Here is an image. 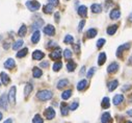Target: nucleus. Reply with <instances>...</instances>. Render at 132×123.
Here are the masks:
<instances>
[{
	"label": "nucleus",
	"mask_w": 132,
	"mask_h": 123,
	"mask_svg": "<svg viewBox=\"0 0 132 123\" xmlns=\"http://www.w3.org/2000/svg\"><path fill=\"white\" fill-rule=\"evenodd\" d=\"M52 97H53V93L49 90H41L37 93V98L41 101L50 100Z\"/></svg>",
	"instance_id": "obj_1"
},
{
	"label": "nucleus",
	"mask_w": 132,
	"mask_h": 123,
	"mask_svg": "<svg viewBox=\"0 0 132 123\" xmlns=\"http://www.w3.org/2000/svg\"><path fill=\"white\" fill-rule=\"evenodd\" d=\"M25 5L30 12H37L41 7V3L37 0H28V1H26Z\"/></svg>",
	"instance_id": "obj_2"
},
{
	"label": "nucleus",
	"mask_w": 132,
	"mask_h": 123,
	"mask_svg": "<svg viewBox=\"0 0 132 123\" xmlns=\"http://www.w3.org/2000/svg\"><path fill=\"white\" fill-rule=\"evenodd\" d=\"M61 55H62V52H61V49L59 47H56V49H54L50 54V58L53 59V60H59L61 58Z\"/></svg>",
	"instance_id": "obj_3"
},
{
	"label": "nucleus",
	"mask_w": 132,
	"mask_h": 123,
	"mask_svg": "<svg viewBox=\"0 0 132 123\" xmlns=\"http://www.w3.org/2000/svg\"><path fill=\"white\" fill-rule=\"evenodd\" d=\"M16 92H17V88L14 86V87H12L11 89H10V91H9V94H7V96H9V101H10V103L11 104H15V102H16Z\"/></svg>",
	"instance_id": "obj_4"
},
{
	"label": "nucleus",
	"mask_w": 132,
	"mask_h": 123,
	"mask_svg": "<svg viewBox=\"0 0 132 123\" xmlns=\"http://www.w3.org/2000/svg\"><path fill=\"white\" fill-rule=\"evenodd\" d=\"M9 96L5 94H2L0 96V107H2L3 110H7L9 109Z\"/></svg>",
	"instance_id": "obj_5"
},
{
	"label": "nucleus",
	"mask_w": 132,
	"mask_h": 123,
	"mask_svg": "<svg viewBox=\"0 0 132 123\" xmlns=\"http://www.w3.org/2000/svg\"><path fill=\"white\" fill-rule=\"evenodd\" d=\"M130 48V43H125V44H123V45H121V46H119L118 47V49H117V56L118 57H122V55H123V53H124V51L125 50H127V49H129Z\"/></svg>",
	"instance_id": "obj_6"
},
{
	"label": "nucleus",
	"mask_w": 132,
	"mask_h": 123,
	"mask_svg": "<svg viewBox=\"0 0 132 123\" xmlns=\"http://www.w3.org/2000/svg\"><path fill=\"white\" fill-rule=\"evenodd\" d=\"M44 115H45L46 119H48V120H52V119L55 117V115H56V114H55L54 109H53V107H51V106H49V107H47V109L45 110Z\"/></svg>",
	"instance_id": "obj_7"
},
{
	"label": "nucleus",
	"mask_w": 132,
	"mask_h": 123,
	"mask_svg": "<svg viewBox=\"0 0 132 123\" xmlns=\"http://www.w3.org/2000/svg\"><path fill=\"white\" fill-rule=\"evenodd\" d=\"M44 34L47 35V36H49V37L54 36V35H55V27H54L53 25H51V24L46 25V26L44 27Z\"/></svg>",
	"instance_id": "obj_8"
},
{
	"label": "nucleus",
	"mask_w": 132,
	"mask_h": 123,
	"mask_svg": "<svg viewBox=\"0 0 132 123\" xmlns=\"http://www.w3.org/2000/svg\"><path fill=\"white\" fill-rule=\"evenodd\" d=\"M119 68H120L119 64H118V63H116V62H113V63H111V64L107 67V72H108L109 74H113V73L118 72Z\"/></svg>",
	"instance_id": "obj_9"
},
{
	"label": "nucleus",
	"mask_w": 132,
	"mask_h": 123,
	"mask_svg": "<svg viewBox=\"0 0 132 123\" xmlns=\"http://www.w3.org/2000/svg\"><path fill=\"white\" fill-rule=\"evenodd\" d=\"M109 17H110L111 20H118V19L121 17V11H120V9L116 7V9H113L112 11H110Z\"/></svg>",
	"instance_id": "obj_10"
},
{
	"label": "nucleus",
	"mask_w": 132,
	"mask_h": 123,
	"mask_svg": "<svg viewBox=\"0 0 132 123\" xmlns=\"http://www.w3.org/2000/svg\"><path fill=\"white\" fill-rule=\"evenodd\" d=\"M43 25H44V20L40 18V19H38L37 21L34 22V24L31 25V29L32 30H39Z\"/></svg>",
	"instance_id": "obj_11"
},
{
	"label": "nucleus",
	"mask_w": 132,
	"mask_h": 123,
	"mask_svg": "<svg viewBox=\"0 0 132 123\" xmlns=\"http://www.w3.org/2000/svg\"><path fill=\"white\" fill-rule=\"evenodd\" d=\"M44 56H45V53L41 50H35L32 52V58L36 60H41L42 58H44Z\"/></svg>",
	"instance_id": "obj_12"
},
{
	"label": "nucleus",
	"mask_w": 132,
	"mask_h": 123,
	"mask_svg": "<svg viewBox=\"0 0 132 123\" xmlns=\"http://www.w3.org/2000/svg\"><path fill=\"white\" fill-rule=\"evenodd\" d=\"M77 13L81 18H86L87 17V7L85 5H80L77 10Z\"/></svg>",
	"instance_id": "obj_13"
},
{
	"label": "nucleus",
	"mask_w": 132,
	"mask_h": 123,
	"mask_svg": "<svg viewBox=\"0 0 132 123\" xmlns=\"http://www.w3.org/2000/svg\"><path fill=\"white\" fill-rule=\"evenodd\" d=\"M40 39H41V33H40V30H35L34 34H32V36H31V42H32V44L39 43Z\"/></svg>",
	"instance_id": "obj_14"
},
{
	"label": "nucleus",
	"mask_w": 132,
	"mask_h": 123,
	"mask_svg": "<svg viewBox=\"0 0 132 123\" xmlns=\"http://www.w3.org/2000/svg\"><path fill=\"white\" fill-rule=\"evenodd\" d=\"M90 10L94 14H100L102 12V5L99 3H94L90 5Z\"/></svg>",
	"instance_id": "obj_15"
},
{
	"label": "nucleus",
	"mask_w": 132,
	"mask_h": 123,
	"mask_svg": "<svg viewBox=\"0 0 132 123\" xmlns=\"http://www.w3.org/2000/svg\"><path fill=\"white\" fill-rule=\"evenodd\" d=\"M60 113H61V115L62 116H67L68 114H69V111H71L70 110V106L67 104V103H64V102H62L61 104H60Z\"/></svg>",
	"instance_id": "obj_16"
},
{
	"label": "nucleus",
	"mask_w": 132,
	"mask_h": 123,
	"mask_svg": "<svg viewBox=\"0 0 132 123\" xmlns=\"http://www.w3.org/2000/svg\"><path fill=\"white\" fill-rule=\"evenodd\" d=\"M16 66V62H15V59L14 58H9V59H6L5 62H4V67L6 68V69H13L14 67Z\"/></svg>",
	"instance_id": "obj_17"
},
{
	"label": "nucleus",
	"mask_w": 132,
	"mask_h": 123,
	"mask_svg": "<svg viewBox=\"0 0 132 123\" xmlns=\"http://www.w3.org/2000/svg\"><path fill=\"white\" fill-rule=\"evenodd\" d=\"M0 79H1V82L3 84H7L11 81V78H10L9 74H6L5 72H1V73H0Z\"/></svg>",
	"instance_id": "obj_18"
},
{
	"label": "nucleus",
	"mask_w": 132,
	"mask_h": 123,
	"mask_svg": "<svg viewBox=\"0 0 132 123\" xmlns=\"http://www.w3.org/2000/svg\"><path fill=\"white\" fill-rule=\"evenodd\" d=\"M123 101H124V96H123L122 94L116 95V96L113 97V99H112V102H113L114 105H120Z\"/></svg>",
	"instance_id": "obj_19"
},
{
	"label": "nucleus",
	"mask_w": 132,
	"mask_h": 123,
	"mask_svg": "<svg viewBox=\"0 0 132 123\" xmlns=\"http://www.w3.org/2000/svg\"><path fill=\"white\" fill-rule=\"evenodd\" d=\"M106 62V54L105 52H101L98 56V65L99 66H103Z\"/></svg>",
	"instance_id": "obj_20"
},
{
	"label": "nucleus",
	"mask_w": 132,
	"mask_h": 123,
	"mask_svg": "<svg viewBox=\"0 0 132 123\" xmlns=\"http://www.w3.org/2000/svg\"><path fill=\"white\" fill-rule=\"evenodd\" d=\"M118 86H119V80L114 79V80L109 81V82H108V90H109V92L114 91V90L118 88Z\"/></svg>",
	"instance_id": "obj_21"
},
{
	"label": "nucleus",
	"mask_w": 132,
	"mask_h": 123,
	"mask_svg": "<svg viewBox=\"0 0 132 123\" xmlns=\"http://www.w3.org/2000/svg\"><path fill=\"white\" fill-rule=\"evenodd\" d=\"M110 118H111V116H110V114L108 112L103 113L102 116H101V123H109L110 122Z\"/></svg>",
	"instance_id": "obj_22"
},
{
	"label": "nucleus",
	"mask_w": 132,
	"mask_h": 123,
	"mask_svg": "<svg viewBox=\"0 0 132 123\" xmlns=\"http://www.w3.org/2000/svg\"><path fill=\"white\" fill-rule=\"evenodd\" d=\"M43 75V71L41 69H39V67H35L32 69V76L35 78H40Z\"/></svg>",
	"instance_id": "obj_23"
},
{
	"label": "nucleus",
	"mask_w": 132,
	"mask_h": 123,
	"mask_svg": "<svg viewBox=\"0 0 132 123\" xmlns=\"http://www.w3.org/2000/svg\"><path fill=\"white\" fill-rule=\"evenodd\" d=\"M117 30H118V25H111V26H108L107 29H106V33L107 35L109 36H113L116 33H117Z\"/></svg>",
	"instance_id": "obj_24"
},
{
	"label": "nucleus",
	"mask_w": 132,
	"mask_h": 123,
	"mask_svg": "<svg viewBox=\"0 0 132 123\" xmlns=\"http://www.w3.org/2000/svg\"><path fill=\"white\" fill-rule=\"evenodd\" d=\"M97 34H98V30L96 28H89L86 32V37L88 39H93V38H95L97 36Z\"/></svg>",
	"instance_id": "obj_25"
},
{
	"label": "nucleus",
	"mask_w": 132,
	"mask_h": 123,
	"mask_svg": "<svg viewBox=\"0 0 132 123\" xmlns=\"http://www.w3.org/2000/svg\"><path fill=\"white\" fill-rule=\"evenodd\" d=\"M86 87H87V80H86V79H81V80L77 83V90H78V91H83Z\"/></svg>",
	"instance_id": "obj_26"
},
{
	"label": "nucleus",
	"mask_w": 132,
	"mask_h": 123,
	"mask_svg": "<svg viewBox=\"0 0 132 123\" xmlns=\"http://www.w3.org/2000/svg\"><path fill=\"white\" fill-rule=\"evenodd\" d=\"M101 106H102L104 110L109 109V106H110V99H109L108 97H104V98L102 99V101H101Z\"/></svg>",
	"instance_id": "obj_27"
},
{
	"label": "nucleus",
	"mask_w": 132,
	"mask_h": 123,
	"mask_svg": "<svg viewBox=\"0 0 132 123\" xmlns=\"http://www.w3.org/2000/svg\"><path fill=\"white\" fill-rule=\"evenodd\" d=\"M32 89H34V87H32L31 83H26V86L24 88V96L25 97H28V95L32 92Z\"/></svg>",
	"instance_id": "obj_28"
},
{
	"label": "nucleus",
	"mask_w": 132,
	"mask_h": 123,
	"mask_svg": "<svg viewBox=\"0 0 132 123\" xmlns=\"http://www.w3.org/2000/svg\"><path fill=\"white\" fill-rule=\"evenodd\" d=\"M76 63L75 62H73V60H69L68 62V64H67V70L69 71V72H73L75 69H76Z\"/></svg>",
	"instance_id": "obj_29"
},
{
	"label": "nucleus",
	"mask_w": 132,
	"mask_h": 123,
	"mask_svg": "<svg viewBox=\"0 0 132 123\" xmlns=\"http://www.w3.org/2000/svg\"><path fill=\"white\" fill-rule=\"evenodd\" d=\"M69 84V80L68 79H60L58 82H57V89L58 90H61L63 89L64 87H67Z\"/></svg>",
	"instance_id": "obj_30"
},
{
	"label": "nucleus",
	"mask_w": 132,
	"mask_h": 123,
	"mask_svg": "<svg viewBox=\"0 0 132 123\" xmlns=\"http://www.w3.org/2000/svg\"><path fill=\"white\" fill-rule=\"evenodd\" d=\"M71 96H72V90H65V91L62 92V94H61V98L63 100H68Z\"/></svg>",
	"instance_id": "obj_31"
},
{
	"label": "nucleus",
	"mask_w": 132,
	"mask_h": 123,
	"mask_svg": "<svg viewBox=\"0 0 132 123\" xmlns=\"http://www.w3.org/2000/svg\"><path fill=\"white\" fill-rule=\"evenodd\" d=\"M53 9H54V6H53L51 3H47V4L43 7V12H44L45 14H51V13L53 12Z\"/></svg>",
	"instance_id": "obj_32"
},
{
	"label": "nucleus",
	"mask_w": 132,
	"mask_h": 123,
	"mask_svg": "<svg viewBox=\"0 0 132 123\" xmlns=\"http://www.w3.org/2000/svg\"><path fill=\"white\" fill-rule=\"evenodd\" d=\"M26 33H27V27H26L25 24H22V26L20 27L19 32H18V36L22 38V37H24V36L26 35Z\"/></svg>",
	"instance_id": "obj_33"
},
{
	"label": "nucleus",
	"mask_w": 132,
	"mask_h": 123,
	"mask_svg": "<svg viewBox=\"0 0 132 123\" xmlns=\"http://www.w3.org/2000/svg\"><path fill=\"white\" fill-rule=\"evenodd\" d=\"M23 44H24L23 40H18V41H16V42L13 44V49H14V50H19V49L23 46Z\"/></svg>",
	"instance_id": "obj_34"
},
{
	"label": "nucleus",
	"mask_w": 132,
	"mask_h": 123,
	"mask_svg": "<svg viewBox=\"0 0 132 123\" xmlns=\"http://www.w3.org/2000/svg\"><path fill=\"white\" fill-rule=\"evenodd\" d=\"M73 42H74V38L71 35H67L63 39V43L64 44H73Z\"/></svg>",
	"instance_id": "obj_35"
},
{
	"label": "nucleus",
	"mask_w": 132,
	"mask_h": 123,
	"mask_svg": "<svg viewBox=\"0 0 132 123\" xmlns=\"http://www.w3.org/2000/svg\"><path fill=\"white\" fill-rule=\"evenodd\" d=\"M27 53H28V49H27V48H23V49L19 50V52L17 53V57H19V58L24 57V56H25Z\"/></svg>",
	"instance_id": "obj_36"
},
{
	"label": "nucleus",
	"mask_w": 132,
	"mask_h": 123,
	"mask_svg": "<svg viewBox=\"0 0 132 123\" xmlns=\"http://www.w3.org/2000/svg\"><path fill=\"white\" fill-rule=\"evenodd\" d=\"M32 123H44V120H43V118L39 114H37L34 117V119H32Z\"/></svg>",
	"instance_id": "obj_37"
},
{
	"label": "nucleus",
	"mask_w": 132,
	"mask_h": 123,
	"mask_svg": "<svg viewBox=\"0 0 132 123\" xmlns=\"http://www.w3.org/2000/svg\"><path fill=\"white\" fill-rule=\"evenodd\" d=\"M61 67H62L61 62H56V63H54V65H53V71L57 72V71H59L61 69Z\"/></svg>",
	"instance_id": "obj_38"
},
{
	"label": "nucleus",
	"mask_w": 132,
	"mask_h": 123,
	"mask_svg": "<svg viewBox=\"0 0 132 123\" xmlns=\"http://www.w3.org/2000/svg\"><path fill=\"white\" fill-rule=\"evenodd\" d=\"M63 56H64V58L70 59L72 57V51L70 49H64L63 50Z\"/></svg>",
	"instance_id": "obj_39"
},
{
	"label": "nucleus",
	"mask_w": 132,
	"mask_h": 123,
	"mask_svg": "<svg viewBox=\"0 0 132 123\" xmlns=\"http://www.w3.org/2000/svg\"><path fill=\"white\" fill-rule=\"evenodd\" d=\"M105 43H106V40H105V39H99V40L97 41V48H98V49L102 48Z\"/></svg>",
	"instance_id": "obj_40"
},
{
	"label": "nucleus",
	"mask_w": 132,
	"mask_h": 123,
	"mask_svg": "<svg viewBox=\"0 0 132 123\" xmlns=\"http://www.w3.org/2000/svg\"><path fill=\"white\" fill-rule=\"evenodd\" d=\"M95 72H96V68H95V67H92V68L88 70L87 74H86L87 78H92V77H93V75L95 74Z\"/></svg>",
	"instance_id": "obj_41"
},
{
	"label": "nucleus",
	"mask_w": 132,
	"mask_h": 123,
	"mask_svg": "<svg viewBox=\"0 0 132 123\" xmlns=\"http://www.w3.org/2000/svg\"><path fill=\"white\" fill-rule=\"evenodd\" d=\"M84 25H85V20H81L78 24V32H81V30L83 29V27H84Z\"/></svg>",
	"instance_id": "obj_42"
},
{
	"label": "nucleus",
	"mask_w": 132,
	"mask_h": 123,
	"mask_svg": "<svg viewBox=\"0 0 132 123\" xmlns=\"http://www.w3.org/2000/svg\"><path fill=\"white\" fill-rule=\"evenodd\" d=\"M78 106H79V103H78L77 101H74V102H73V103L70 105V110H71V111H75V110H76Z\"/></svg>",
	"instance_id": "obj_43"
},
{
	"label": "nucleus",
	"mask_w": 132,
	"mask_h": 123,
	"mask_svg": "<svg viewBox=\"0 0 132 123\" xmlns=\"http://www.w3.org/2000/svg\"><path fill=\"white\" fill-rule=\"evenodd\" d=\"M48 2L51 3V4L55 7V6H57V5L59 4V0H48Z\"/></svg>",
	"instance_id": "obj_44"
},
{
	"label": "nucleus",
	"mask_w": 132,
	"mask_h": 123,
	"mask_svg": "<svg viewBox=\"0 0 132 123\" xmlns=\"http://www.w3.org/2000/svg\"><path fill=\"white\" fill-rule=\"evenodd\" d=\"M46 47L47 48H50V47H57V46H56V43L55 42H52L51 41V42L48 43V45H46Z\"/></svg>",
	"instance_id": "obj_45"
},
{
	"label": "nucleus",
	"mask_w": 132,
	"mask_h": 123,
	"mask_svg": "<svg viewBox=\"0 0 132 123\" xmlns=\"http://www.w3.org/2000/svg\"><path fill=\"white\" fill-rule=\"evenodd\" d=\"M40 66H41L42 68H48L49 63H48V62H43V63H41V64H40Z\"/></svg>",
	"instance_id": "obj_46"
},
{
	"label": "nucleus",
	"mask_w": 132,
	"mask_h": 123,
	"mask_svg": "<svg viewBox=\"0 0 132 123\" xmlns=\"http://www.w3.org/2000/svg\"><path fill=\"white\" fill-rule=\"evenodd\" d=\"M54 19H55V21L58 23L59 22V13H55V16H54Z\"/></svg>",
	"instance_id": "obj_47"
},
{
	"label": "nucleus",
	"mask_w": 132,
	"mask_h": 123,
	"mask_svg": "<svg viewBox=\"0 0 132 123\" xmlns=\"http://www.w3.org/2000/svg\"><path fill=\"white\" fill-rule=\"evenodd\" d=\"M9 47H10V43H9V42H4L3 48H4V49H9Z\"/></svg>",
	"instance_id": "obj_48"
},
{
	"label": "nucleus",
	"mask_w": 132,
	"mask_h": 123,
	"mask_svg": "<svg viewBox=\"0 0 132 123\" xmlns=\"http://www.w3.org/2000/svg\"><path fill=\"white\" fill-rule=\"evenodd\" d=\"M3 123H13V119H12V118H9V119H6Z\"/></svg>",
	"instance_id": "obj_49"
},
{
	"label": "nucleus",
	"mask_w": 132,
	"mask_h": 123,
	"mask_svg": "<svg viewBox=\"0 0 132 123\" xmlns=\"http://www.w3.org/2000/svg\"><path fill=\"white\" fill-rule=\"evenodd\" d=\"M74 48H75V51L76 52H79V45H75Z\"/></svg>",
	"instance_id": "obj_50"
},
{
	"label": "nucleus",
	"mask_w": 132,
	"mask_h": 123,
	"mask_svg": "<svg viewBox=\"0 0 132 123\" xmlns=\"http://www.w3.org/2000/svg\"><path fill=\"white\" fill-rule=\"evenodd\" d=\"M130 88H131V86L128 84V87H124V88H123V91H127V90H129Z\"/></svg>",
	"instance_id": "obj_51"
},
{
	"label": "nucleus",
	"mask_w": 132,
	"mask_h": 123,
	"mask_svg": "<svg viewBox=\"0 0 132 123\" xmlns=\"http://www.w3.org/2000/svg\"><path fill=\"white\" fill-rule=\"evenodd\" d=\"M127 115H128V116H130V117H132V110L127 111Z\"/></svg>",
	"instance_id": "obj_52"
},
{
	"label": "nucleus",
	"mask_w": 132,
	"mask_h": 123,
	"mask_svg": "<svg viewBox=\"0 0 132 123\" xmlns=\"http://www.w3.org/2000/svg\"><path fill=\"white\" fill-rule=\"evenodd\" d=\"M84 72H85V67H82V68H81V72H80V74L82 75Z\"/></svg>",
	"instance_id": "obj_53"
},
{
	"label": "nucleus",
	"mask_w": 132,
	"mask_h": 123,
	"mask_svg": "<svg viewBox=\"0 0 132 123\" xmlns=\"http://www.w3.org/2000/svg\"><path fill=\"white\" fill-rule=\"evenodd\" d=\"M128 65H132V56H130V58L128 60Z\"/></svg>",
	"instance_id": "obj_54"
},
{
	"label": "nucleus",
	"mask_w": 132,
	"mask_h": 123,
	"mask_svg": "<svg viewBox=\"0 0 132 123\" xmlns=\"http://www.w3.org/2000/svg\"><path fill=\"white\" fill-rule=\"evenodd\" d=\"M1 120H2V114L0 113V121H1Z\"/></svg>",
	"instance_id": "obj_55"
},
{
	"label": "nucleus",
	"mask_w": 132,
	"mask_h": 123,
	"mask_svg": "<svg viewBox=\"0 0 132 123\" xmlns=\"http://www.w3.org/2000/svg\"><path fill=\"white\" fill-rule=\"evenodd\" d=\"M131 19H132V14H131Z\"/></svg>",
	"instance_id": "obj_56"
}]
</instances>
